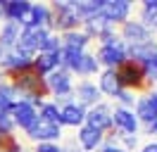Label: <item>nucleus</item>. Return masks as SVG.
I'll list each match as a JSON object with an SVG mask.
<instances>
[{"instance_id":"nucleus-1","label":"nucleus","mask_w":157,"mask_h":152,"mask_svg":"<svg viewBox=\"0 0 157 152\" xmlns=\"http://www.w3.org/2000/svg\"><path fill=\"white\" fill-rule=\"evenodd\" d=\"M93 55H95V59H98L100 69H117V66H121L128 59L126 57V43L119 38V33L112 38V40L98 45V50H95Z\"/></svg>"},{"instance_id":"nucleus-2","label":"nucleus","mask_w":157,"mask_h":152,"mask_svg":"<svg viewBox=\"0 0 157 152\" xmlns=\"http://www.w3.org/2000/svg\"><path fill=\"white\" fill-rule=\"evenodd\" d=\"M114 74H117V81H119V86H121L124 90H133V93H138V90H145V88H147L140 64L131 62V59H126L121 66H117Z\"/></svg>"},{"instance_id":"nucleus-3","label":"nucleus","mask_w":157,"mask_h":152,"mask_svg":"<svg viewBox=\"0 0 157 152\" xmlns=\"http://www.w3.org/2000/svg\"><path fill=\"white\" fill-rule=\"evenodd\" d=\"M131 12H133L131 0H102V10H100L102 19L114 28H119L126 19H131Z\"/></svg>"},{"instance_id":"nucleus-4","label":"nucleus","mask_w":157,"mask_h":152,"mask_svg":"<svg viewBox=\"0 0 157 152\" xmlns=\"http://www.w3.org/2000/svg\"><path fill=\"white\" fill-rule=\"evenodd\" d=\"M33 69V57H26L17 52V50H10V52H2V59H0V74L5 78H12L17 74H24V71H31Z\"/></svg>"},{"instance_id":"nucleus-5","label":"nucleus","mask_w":157,"mask_h":152,"mask_svg":"<svg viewBox=\"0 0 157 152\" xmlns=\"http://www.w3.org/2000/svg\"><path fill=\"white\" fill-rule=\"evenodd\" d=\"M117 33L126 45H140V43H147V40L155 38V33H152L145 24H140L138 19H126V21L117 28Z\"/></svg>"},{"instance_id":"nucleus-6","label":"nucleus","mask_w":157,"mask_h":152,"mask_svg":"<svg viewBox=\"0 0 157 152\" xmlns=\"http://www.w3.org/2000/svg\"><path fill=\"white\" fill-rule=\"evenodd\" d=\"M48 36H50L48 28H21L19 40H17L14 50L21 52V55H26V57H33V55H38L40 43H43Z\"/></svg>"},{"instance_id":"nucleus-7","label":"nucleus","mask_w":157,"mask_h":152,"mask_svg":"<svg viewBox=\"0 0 157 152\" xmlns=\"http://www.w3.org/2000/svg\"><path fill=\"white\" fill-rule=\"evenodd\" d=\"M71 97H74V102L81 104V107H95L98 102H102V95H100L98 86L93 78H81L78 83H74V90H71Z\"/></svg>"},{"instance_id":"nucleus-8","label":"nucleus","mask_w":157,"mask_h":152,"mask_svg":"<svg viewBox=\"0 0 157 152\" xmlns=\"http://www.w3.org/2000/svg\"><path fill=\"white\" fill-rule=\"evenodd\" d=\"M112 109H114V107L107 104L105 100L98 102L95 107H90L88 112H86V126H90V128H95V131L107 135V133L112 131Z\"/></svg>"},{"instance_id":"nucleus-9","label":"nucleus","mask_w":157,"mask_h":152,"mask_svg":"<svg viewBox=\"0 0 157 152\" xmlns=\"http://www.w3.org/2000/svg\"><path fill=\"white\" fill-rule=\"evenodd\" d=\"M112 131L119 133V135H138L140 124H138L133 109L114 107V109H112Z\"/></svg>"},{"instance_id":"nucleus-10","label":"nucleus","mask_w":157,"mask_h":152,"mask_svg":"<svg viewBox=\"0 0 157 152\" xmlns=\"http://www.w3.org/2000/svg\"><path fill=\"white\" fill-rule=\"evenodd\" d=\"M10 116H12V121H14V128L29 131L31 126L38 121V109L31 107L29 102H24V100H17L10 109Z\"/></svg>"},{"instance_id":"nucleus-11","label":"nucleus","mask_w":157,"mask_h":152,"mask_svg":"<svg viewBox=\"0 0 157 152\" xmlns=\"http://www.w3.org/2000/svg\"><path fill=\"white\" fill-rule=\"evenodd\" d=\"M24 135L33 142H59L62 128L55 126V124H48V121H43V119H38L29 131H24Z\"/></svg>"},{"instance_id":"nucleus-12","label":"nucleus","mask_w":157,"mask_h":152,"mask_svg":"<svg viewBox=\"0 0 157 152\" xmlns=\"http://www.w3.org/2000/svg\"><path fill=\"white\" fill-rule=\"evenodd\" d=\"M86 107L76 104L74 100L71 102H64L59 107V126L62 128H81L86 124Z\"/></svg>"},{"instance_id":"nucleus-13","label":"nucleus","mask_w":157,"mask_h":152,"mask_svg":"<svg viewBox=\"0 0 157 152\" xmlns=\"http://www.w3.org/2000/svg\"><path fill=\"white\" fill-rule=\"evenodd\" d=\"M50 5L48 2H31L26 19L21 21V28H48L50 31ZM52 33V31H50Z\"/></svg>"},{"instance_id":"nucleus-14","label":"nucleus","mask_w":157,"mask_h":152,"mask_svg":"<svg viewBox=\"0 0 157 152\" xmlns=\"http://www.w3.org/2000/svg\"><path fill=\"white\" fill-rule=\"evenodd\" d=\"M105 142V133L95 131L90 126H81L76 128V147H81L83 152H98V147Z\"/></svg>"},{"instance_id":"nucleus-15","label":"nucleus","mask_w":157,"mask_h":152,"mask_svg":"<svg viewBox=\"0 0 157 152\" xmlns=\"http://www.w3.org/2000/svg\"><path fill=\"white\" fill-rule=\"evenodd\" d=\"M29 10H31V0H2V21H14L21 26Z\"/></svg>"},{"instance_id":"nucleus-16","label":"nucleus","mask_w":157,"mask_h":152,"mask_svg":"<svg viewBox=\"0 0 157 152\" xmlns=\"http://www.w3.org/2000/svg\"><path fill=\"white\" fill-rule=\"evenodd\" d=\"M155 55H157V38L147 40V43H140V45H126V57L136 64H145Z\"/></svg>"},{"instance_id":"nucleus-17","label":"nucleus","mask_w":157,"mask_h":152,"mask_svg":"<svg viewBox=\"0 0 157 152\" xmlns=\"http://www.w3.org/2000/svg\"><path fill=\"white\" fill-rule=\"evenodd\" d=\"M21 26L14 24V21H0V50L2 52H10L14 50L17 40H19Z\"/></svg>"},{"instance_id":"nucleus-18","label":"nucleus","mask_w":157,"mask_h":152,"mask_svg":"<svg viewBox=\"0 0 157 152\" xmlns=\"http://www.w3.org/2000/svg\"><path fill=\"white\" fill-rule=\"evenodd\" d=\"M95 86H98V90H100V95H102V97H105V95H107V97H114V95L121 90V86H119V81H117L114 69H100Z\"/></svg>"},{"instance_id":"nucleus-19","label":"nucleus","mask_w":157,"mask_h":152,"mask_svg":"<svg viewBox=\"0 0 157 152\" xmlns=\"http://www.w3.org/2000/svg\"><path fill=\"white\" fill-rule=\"evenodd\" d=\"M62 48L64 50H76V52H86L88 50V45L93 43L81 28H76V31H69V33H62Z\"/></svg>"},{"instance_id":"nucleus-20","label":"nucleus","mask_w":157,"mask_h":152,"mask_svg":"<svg viewBox=\"0 0 157 152\" xmlns=\"http://www.w3.org/2000/svg\"><path fill=\"white\" fill-rule=\"evenodd\" d=\"M133 114H136V119L138 124L145 128V126H150V124L157 119V112L150 107V102H147V97L145 95H138L136 97V104H133Z\"/></svg>"},{"instance_id":"nucleus-21","label":"nucleus","mask_w":157,"mask_h":152,"mask_svg":"<svg viewBox=\"0 0 157 152\" xmlns=\"http://www.w3.org/2000/svg\"><path fill=\"white\" fill-rule=\"evenodd\" d=\"M55 69H59V62H57V52L55 55H45V52H38V55H33V71L38 76H45L50 74V71H55Z\"/></svg>"},{"instance_id":"nucleus-22","label":"nucleus","mask_w":157,"mask_h":152,"mask_svg":"<svg viewBox=\"0 0 157 152\" xmlns=\"http://www.w3.org/2000/svg\"><path fill=\"white\" fill-rule=\"evenodd\" d=\"M19 97H17V93H14V88H12V83L5 78V81H0V112L2 114H10L12 104L17 102Z\"/></svg>"},{"instance_id":"nucleus-23","label":"nucleus","mask_w":157,"mask_h":152,"mask_svg":"<svg viewBox=\"0 0 157 152\" xmlns=\"http://www.w3.org/2000/svg\"><path fill=\"white\" fill-rule=\"evenodd\" d=\"M98 74H100V64H98V59H95V55H93V52H83L81 64H78V69H76V76L90 78V76H98Z\"/></svg>"},{"instance_id":"nucleus-24","label":"nucleus","mask_w":157,"mask_h":152,"mask_svg":"<svg viewBox=\"0 0 157 152\" xmlns=\"http://www.w3.org/2000/svg\"><path fill=\"white\" fill-rule=\"evenodd\" d=\"M38 119L59 126V104L52 102V100H45V102L40 104V109H38ZM59 128H62V126H59Z\"/></svg>"},{"instance_id":"nucleus-25","label":"nucleus","mask_w":157,"mask_h":152,"mask_svg":"<svg viewBox=\"0 0 157 152\" xmlns=\"http://www.w3.org/2000/svg\"><path fill=\"white\" fill-rule=\"evenodd\" d=\"M136 97L138 95L133 93V90H119L112 100H114V107H124V109H133V104H136Z\"/></svg>"},{"instance_id":"nucleus-26","label":"nucleus","mask_w":157,"mask_h":152,"mask_svg":"<svg viewBox=\"0 0 157 152\" xmlns=\"http://www.w3.org/2000/svg\"><path fill=\"white\" fill-rule=\"evenodd\" d=\"M59 50H62V38H59V33H50V36L40 43V50H38V52L55 55V52H59Z\"/></svg>"},{"instance_id":"nucleus-27","label":"nucleus","mask_w":157,"mask_h":152,"mask_svg":"<svg viewBox=\"0 0 157 152\" xmlns=\"http://www.w3.org/2000/svg\"><path fill=\"white\" fill-rule=\"evenodd\" d=\"M140 69H143V76H145L147 88H150V86H157V55L150 57L145 64H140Z\"/></svg>"},{"instance_id":"nucleus-28","label":"nucleus","mask_w":157,"mask_h":152,"mask_svg":"<svg viewBox=\"0 0 157 152\" xmlns=\"http://www.w3.org/2000/svg\"><path fill=\"white\" fill-rule=\"evenodd\" d=\"M14 121H12L10 114H0V133H7V135H14Z\"/></svg>"},{"instance_id":"nucleus-29","label":"nucleus","mask_w":157,"mask_h":152,"mask_svg":"<svg viewBox=\"0 0 157 152\" xmlns=\"http://www.w3.org/2000/svg\"><path fill=\"white\" fill-rule=\"evenodd\" d=\"M33 152H64V147L59 142H36Z\"/></svg>"},{"instance_id":"nucleus-30","label":"nucleus","mask_w":157,"mask_h":152,"mask_svg":"<svg viewBox=\"0 0 157 152\" xmlns=\"http://www.w3.org/2000/svg\"><path fill=\"white\" fill-rule=\"evenodd\" d=\"M145 97H147V102H150V107L157 112V88H152V90H147L145 93Z\"/></svg>"},{"instance_id":"nucleus-31","label":"nucleus","mask_w":157,"mask_h":152,"mask_svg":"<svg viewBox=\"0 0 157 152\" xmlns=\"http://www.w3.org/2000/svg\"><path fill=\"white\" fill-rule=\"evenodd\" d=\"M140 10H155L157 12V0H143V2H140Z\"/></svg>"},{"instance_id":"nucleus-32","label":"nucleus","mask_w":157,"mask_h":152,"mask_svg":"<svg viewBox=\"0 0 157 152\" xmlns=\"http://www.w3.org/2000/svg\"><path fill=\"white\" fill-rule=\"evenodd\" d=\"M138 152H157V140H152V142H145V145H143V147H140Z\"/></svg>"},{"instance_id":"nucleus-33","label":"nucleus","mask_w":157,"mask_h":152,"mask_svg":"<svg viewBox=\"0 0 157 152\" xmlns=\"http://www.w3.org/2000/svg\"><path fill=\"white\" fill-rule=\"evenodd\" d=\"M145 133L147 135H157V119L150 124V126H145Z\"/></svg>"},{"instance_id":"nucleus-34","label":"nucleus","mask_w":157,"mask_h":152,"mask_svg":"<svg viewBox=\"0 0 157 152\" xmlns=\"http://www.w3.org/2000/svg\"><path fill=\"white\" fill-rule=\"evenodd\" d=\"M64 152H83V150H81V147H76V142H74V145H67V147H64Z\"/></svg>"},{"instance_id":"nucleus-35","label":"nucleus","mask_w":157,"mask_h":152,"mask_svg":"<svg viewBox=\"0 0 157 152\" xmlns=\"http://www.w3.org/2000/svg\"><path fill=\"white\" fill-rule=\"evenodd\" d=\"M0 81H5V76H2V74H0Z\"/></svg>"},{"instance_id":"nucleus-36","label":"nucleus","mask_w":157,"mask_h":152,"mask_svg":"<svg viewBox=\"0 0 157 152\" xmlns=\"http://www.w3.org/2000/svg\"><path fill=\"white\" fill-rule=\"evenodd\" d=\"M117 152H126V150H121V147H119V150H117Z\"/></svg>"},{"instance_id":"nucleus-37","label":"nucleus","mask_w":157,"mask_h":152,"mask_svg":"<svg viewBox=\"0 0 157 152\" xmlns=\"http://www.w3.org/2000/svg\"><path fill=\"white\" fill-rule=\"evenodd\" d=\"M0 59H2V50H0Z\"/></svg>"},{"instance_id":"nucleus-38","label":"nucleus","mask_w":157,"mask_h":152,"mask_svg":"<svg viewBox=\"0 0 157 152\" xmlns=\"http://www.w3.org/2000/svg\"><path fill=\"white\" fill-rule=\"evenodd\" d=\"M155 38H157V28H155Z\"/></svg>"}]
</instances>
